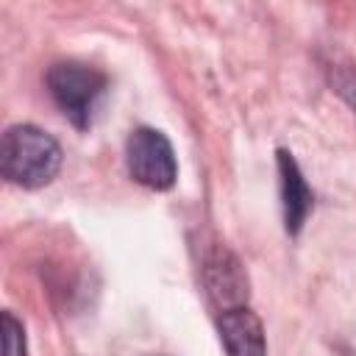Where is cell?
I'll list each match as a JSON object with an SVG mask.
<instances>
[{
  "label": "cell",
  "instance_id": "obj_1",
  "mask_svg": "<svg viewBox=\"0 0 356 356\" xmlns=\"http://www.w3.org/2000/svg\"><path fill=\"white\" fill-rule=\"evenodd\" d=\"M61 145L42 128L19 122L6 128L0 139V170L8 184L22 189H39L50 184L61 170Z\"/></svg>",
  "mask_w": 356,
  "mask_h": 356
},
{
  "label": "cell",
  "instance_id": "obj_2",
  "mask_svg": "<svg viewBox=\"0 0 356 356\" xmlns=\"http://www.w3.org/2000/svg\"><path fill=\"white\" fill-rule=\"evenodd\" d=\"M44 83L58 111L78 131L92 128L97 106L108 89V78L103 70L83 64V61H56L50 64Z\"/></svg>",
  "mask_w": 356,
  "mask_h": 356
},
{
  "label": "cell",
  "instance_id": "obj_3",
  "mask_svg": "<svg viewBox=\"0 0 356 356\" xmlns=\"http://www.w3.org/2000/svg\"><path fill=\"white\" fill-rule=\"evenodd\" d=\"M125 164L128 175L156 192H164L178 178V161L170 139L156 128H134L125 142Z\"/></svg>",
  "mask_w": 356,
  "mask_h": 356
},
{
  "label": "cell",
  "instance_id": "obj_4",
  "mask_svg": "<svg viewBox=\"0 0 356 356\" xmlns=\"http://www.w3.org/2000/svg\"><path fill=\"white\" fill-rule=\"evenodd\" d=\"M203 281H206V292H209L211 303L220 312L245 306V300H248V275H245L239 259L231 250L214 248L206 256Z\"/></svg>",
  "mask_w": 356,
  "mask_h": 356
},
{
  "label": "cell",
  "instance_id": "obj_5",
  "mask_svg": "<svg viewBox=\"0 0 356 356\" xmlns=\"http://www.w3.org/2000/svg\"><path fill=\"white\" fill-rule=\"evenodd\" d=\"M220 339L225 348V356H264V325L248 306H236L228 312H220Z\"/></svg>",
  "mask_w": 356,
  "mask_h": 356
},
{
  "label": "cell",
  "instance_id": "obj_6",
  "mask_svg": "<svg viewBox=\"0 0 356 356\" xmlns=\"http://www.w3.org/2000/svg\"><path fill=\"white\" fill-rule=\"evenodd\" d=\"M278 184H281V206H284V225L289 234H298L312 211L314 195L292 159L289 150H278Z\"/></svg>",
  "mask_w": 356,
  "mask_h": 356
},
{
  "label": "cell",
  "instance_id": "obj_7",
  "mask_svg": "<svg viewBox=\"0 0 356 356\" xmlns=\"http://www.w3.org/2000/svg\"><path fill=\"white\" fill-rule=\"evenodd\" d=\"M328 81L334 86V92L356 111V70L348 64H331L328 67Z\"/></svg>",
  "mask_w": 356,
  "mask_h": 356
},
{
  "label": "cell",
  "instance_id": "obj_8",
  "mask_svg": "<svg viewBox=\"0 0 356 356\" xmlns=\"http://www.w3.org/2000/svg\"><path fill=\"white\" fill-rule=\"evenodd\" d=\"M3 356H28L25 328L11 312H3Z\"/></svg>",
  "mask_w": 356,
  "mask_h": 356
}]
</instances>
